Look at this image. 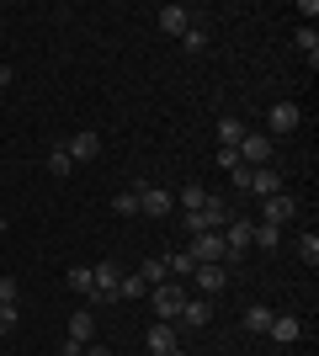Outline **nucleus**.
<instances>
[{
  "mask_svg": "<svg viewBox=\"0 0 319 356\" xmlns=\"http://www.w3.org/2000/svg\"><path fill=\"white\" fill-rule=\"evenodd\" d=\"M69 341H80V346H91V341H96V309L69 314Z\"/></svg>",
  "mask_w": 319,
  "mask_h": 356,
  "instance_id": "15",
  "label": "nucleus"
},
{
  "mask_svg": "<svg viewBox=\"0 0 319 356\" xmlns=\"http://www.w3.org/2000/svg\"><path fill=\"white\" fill-rule=\"evenodd\" d=\"M64 282H69V293L91 298V266H69V271H64Z\"/></svg>",
  "mask_w": 319,
  "mask_h": 356,
  "instance_id": "20",
  "label": "nucleus"
},
{
  "mask_svg": "<svg viewBox=\"0 0 319 356\" xmlns=\"http://www.w3.org/2000/svg\"><path fill=\"white\" fill-rule=\"evenodd\" d=\"M266 335H272L277 346H293L304 335V319H298V314H272V330H266Z\"/></svg>",
  "mask_w": 319,
  "mask_h": 356,
  "instance_id": "11",
  "label": "nucleus"
},
{
  "mask_svg": "<svg viewBox=\"0 0 319 356\" xmlns=\"http://www.w3.org/2000/svg\"><path fill=\"white\" fill-rule=\"evenodd\" d=\"M149 303H154V314H160V319H181V303H186V293L176 282H160V287H149Z\"/></svg>",
  "mask_w": 319,
  "mask_h": 356,
  "instance_id": "3",
  "label": "nucleus"
},
{
  "mask_svg": "<svg viewBox=\"0 0 319 356\" xmlns=\"http://www.w3.org/2000/svg\"><path fill=\"white\" fill-rule=\"evenodd\" d=\"M202 202H208V192H202V186H192V181H186V186H181V208H186V213H197Z\"/></svg>",
  "mask_w": 319,
  "mask_h": 356,
  "instance_id": "27",
  "label": "nucleus"
},
{
  "mask_svg": "<svg viewBox=\"0 0 319 356\" xmlns=\"http://www.w3.org/2000/svg\"><path fill=\"white\" fill-rule=\"evenodd\" d=\"M250 134L240 118H218V149H240V138Z\"/></svg>",
  "mask_w": 319,
  "mask_h": 356,
  "instance_id": "16",
  "label": "nucleus"
},
{
  "mask_svg": "<svg viewBox=\"0 0 319 356\" xmlns=\"http://www.w3.org/2000/svg\"><path fill=\"white\" fill-rule=\"evenodd\" d=\"M80 351H85L80 341H64V346H59V356H80Z\"/></svg>",
  "mask_w": 319,
  "mask_h": 356,
  "instance_id": "32",
  "label": "nucleus"
},
{
  "mask_svg": "<svg viewBox=\"0 0 319 356\" xmlns=\"http://www.w3.org/2000/svg\"><path fill=\"white\" fill-rule=\"evenodd\" d=\"M117 282H122V266H112V261L91 266V298L96 303H117Z\"/></svg>",
  "mask_w": 319,
  "mask_h": 356,
  "instance_id": "2",
  "label": "nucleus"
},
{
  "mask_svg": "<svg viewBox=\"0 0 319 356\" xmlns=\"http://www.w3.org/2000/svg\"><path fill=\"white\" fill-rule=\"evenodd\" d=\"M245 330H250V335H266V330H272V309H266V303H250V309H245V319H240Z\"/></svg>",
  "mask_w": 319,
  "mask_h": 356,
  "instance_id": "17",
  "label": "nucleus"
},
{
  "mask_svg": "<svg viewBox=\"0 0 319 356\" xmlns=\"http://www.w3.org/2000/svg\"><path fill=\"white\" fill-rule=\"evenodd\" d=\"M48 170H54V176H69V170H75V160L64 154V144H54V149H48Z\"/></svg>",
  "mask_w": 319,
  "mask_h": 356,
  "instance_id": "21",
  "label": "nucleus"
},
{
  "mask_svg": "<svg viewBox=\"0 0 319 356\" xmlns=\"http://www.w3.org/2000/svg\"><path fill=\"white\" fill-rule=\"evenodd\" d=\"M298 48L309 54V64H319V32L314 27H298Z\"/></svg>",
  "mask_w": 319,
  "mask_h": 356,
  "instance_id": "24",
  "label": "nucleus"
},
{
  "mask_svg": "<svg viewBox=\"0 0 319 356\" xmlns=\"http://www.w3.org/2000/svg\"><path fill=\"white\" fill-rule=\"evenodd\" d=\"M11 80H16V74H11V64H0V90L11 86Z\"/></svg>",
  "mask_w": 319,
  "mask_h": 356,
  "instance_id": "34",
  "label": "nucleus"
},
{
  "mask_svg": "<svg viewBox=\"0 0 319 356\" xmlns=\"http://www.w3.org/2000/svg\"><path fill=\"white\" fill-rule=\"evenodd\" d=\"M154 22H160V32H165V38H186V27H192L197 16L186 11V6H160V11H154Z\"/></svg>",
  "mask_w": 319,
  "mask_h": 356,
  "instance_id": "9",
  "label": "nucleus"
},
{
  "mask_svg": "<svg viewBox=\"0 0 319 356\" xmlns=\"http://www.w3.org/2000/svg\"><path fill=\"white\" fill-rule=\"evenodd\" d=\"M250 229H256V218H229L224 223V255L229 261H240L250 250Z\"/></svg>",
  "mask_w": 319,
  "mask_h": 356,
  "instance_id": "5",
  "label": "nucleus"
},
{
  "mask_svg": "<svg viewBox=\"0 0 319 356\" xmlns=\"http://www.w3.org/2000/svg\"><path fill=\"white\" fill-rule=\"evenodd\" d=\"M298 122H304V112H298V102H272L266 106V134H293V128H298Z\"/></svg>",
  "mask_w": 319,
  "mask_h": 356,
  "instance_id": "4",
  "label": "nucleus"
},
{
  "mask_svg": "<svg viewBox=\"0 0 319 356\" xmlns=\"http://www.w3.org/2000/svg\"><path fill=\"white\" fill-rule=\"evenodd\" d=\"M181 43H186V54H202V48H208V27H202V22H192Z\"/></svg>",
  "mask_w": 319,
  "mask_h": 356,
  "instance_id": "22",
  "label": "nucleus"
},
{
  "mask_svg": "<svg viewBox=\"0 0 319 356\" xmlns=\"http://www.w3.org/2000/svg\"><path fill=\"white\" fill-rule=\"evenodd\" d=\"M64 154H69L75 165H80V160H96V154H101V138H96L91 128H80V134L69 138V144H64Z\"/></svg>",
  "mask_w": 319,
  "mask_h": 356,
  "instance_id": "12",
  "label": "nucleus"
},
{
  "mask_svg": "<svg viewBox=\"0 0 319 356\" xmlns=\"http://www.w3.org/2000/svg\"><path fill=\"white\" fill-rule=\"evenodd\" d=\"M170 208H176V192H170V186L138 181V213H144V218H170Z\"/></svg>",
  "mask_w": 319,
  "mask_h": 356,
  "instance_id": "1",
  "label": "nucleus"
},
{
  "mask_svg": "<svg viewBox=\"0 0 319 356\" xmlns=\"http://www.w3.org/2000/svg\"><path fill=\"white\" fill-rule=\"evenodd\" d=\"M208 319H213V298H186V303H181V325L202 330Z\"/></svg>",
  "mask_w": 319,
  "mask_h": 356,
  "instance_id": "14",
  "label": "nucleus"
},
{
  "mask_svg": "<svg viewBox=\"0 0 319 356\" xmlns=\"http://www.w3.org/2000/svg\"><path fill=\"white\" fill-rule=\"evenodd\" d=\"M181 229H186L192 239H197V234H208V229H202V213H186V218H181Z\"/></svg>",
  "mask_w": 319,
  "mask_h": 356,
  "instance_id": "31",
  "label": "nucleus"
},
{
  "mask_svg": "<svg viewBox=\"0 0 319 356\" xmlns=\"http://www.w3.org/2000/svg\"><path fill=\"white\" fill-rule=\"evenodd\" d=\"M144 346H149L154 356H181V335H176V325H165V319H154V325H149Z\"/></svg>",
  "mask_w": 319,
  "mask_h": 356,
  "instance_id": "6",
  "label": "nucleus"
},
{
  "mask_svg": "<svg viewBox=\"0 0 319 356\" xmlns=\"http://www.w3.org/2000/svg\"><path fill=\"white\" fill-rule=\"evenodd\" d=\"M261 202H266L261 223H272V229H282V223L298 218V202H293V192H272V197H261Z\"/></svg>",
  "mask_w": 319,
  "mask_h": 356,
  "instance_id": "7",
  "label": "nucleus"
},
{
  "mask_svg": "<svg viewBox=\"0 0 319 356\" xmlns=\"http://www.w3.org/2000/svg\"><path fill=\"white\" fill-rule=\"evenodd\" d=\"M0 234H6V213H0Z\"/></svg>",
  "mask_w": 319,
  "mask_h": 356,
  "instance_id": "35",
  "label": "nucleus"
},
{
  "mask_svg": "<svg viewBox=\"0 0 319 356\" xmlns=\"http://www.w3.org/2000/svg\"><path fill=\"white\" fill-rule=\"evenodd\" d=\"M16 325H22V314H16V303H0V335H11Z\"/></svg>",
  "mask_w": 319,
  "mask_h": 356,
  "instance_id": "28",
  "label": "nucleus"
},
{
  "mask_svg": "<svg viewBox=\"0 0 319 356\" xmlns=\"http://www.w3.org/2000/svg\"><path fill=\"white\" fill-rule=\"evenodd\" d=\"M229 181H234L240 192H250V165H234V170H229Z\"/></svg>",
  "mask_w": 319,
  "mask_h": 356,
  "instance_id": "30",
  "label": "nucleus"
},
{
  "mask_svg": "<svg viewBox=\"0 0 319 356\" xmlns=\"http://www.w3.org/2000/svg\"><path fill=\"white\" fill-rule=\"evenodd\" d=\"M117 298H149V282H144L138 271H122V282H117Z\"/></svg>",
  "mask_w": 319,
  "mask_h": 356,
  "instance_id": "19",
  "label": "nucleus"
},
{
  "mask_svg": "<svg viewBox=\"0 0 319 356\" xmlns=\"http://www.w3.org/2000/svg\"><path fill=\"white\" fill-rule=\"evenodd\" d=\"M250 192H256V197L282 192V170H277V165H261V170H250Z\"/></svg>",
  "mask_w": 319,
  "mask_h": 356,
  "instance_id": "13",
  "label": "nucleus"
},
{
  "mask_svg": "<svg viewBox=\"0 0 319 356\" xmlns=\"http://www.w3.org/2000/svg\"><path fill=\"white\" fill-rule=\"evenodd\" d=\"M192 282H197L202 298H218V293L229 287V271H224V266H197V271H192Z\"/></svg>",
  "mask_w": 319,
  "mask_h": 356,
  "instance_id": "10",
  "label": "nucleus"
},
{
  "mask_svg": "<svg viewBox=\"0 0 319 356\" xmlns=\"http://www.w3.org/2000/svg\"><path fill=\"white\" fill-rule=\"evenodd\" d=\"M16 293H22V282H16L11 271H0V303H16Z\"/></svg>",
  "mask_w": 319,
  "mask_h": 356,
  "instance_id": "29",
  "label": "nucleus"
},
{
  "mask_svg": "<svg viewBox=\"0 0 319 356\" xmlns=\"http://www.w3.org/2000/svg\"><path fill=\"white\" fill-rule=\"evenodd\" d=\"M138 277H144L149 287H160V282L170 277V271H165V261H144V266H138Z\"/></svg>",
  "mask_w": 319,
  "mask_h": 356,
  "instance_id": "26",
  "label": "nucleus"
},
{
  "mask_svg": "<svg viewBox=\"0 0 319 356\" xmlns=\"http://www.w3.org/2000/svg\"><path fill=\"white\" fill-rule=\"evenodd\" d=\"M165 271H176V277H181V282H186V277L197 271V261H192V250H170V255H165Z\"/></svg>",
  "mask_w": 319,
  "mask_h": 356,
  "instance_id": "18",
  "label": "nucleus"
},
{
  "mask_svg": "<svg viewBox=\"0 0 319 356\" xmlns=\"http://www.w3.org/2000/svg\"><path fill=\"white\" fill-rule=\"evenodd\" d=\"M298 255L304 266H319V234H298Z\"/></svg>",
  "mask_w": 319,
  "mask_h": 356,
  "instance_id": "25",
  "label": "nucleus"
},
{
  "mask_svg": "<svg viewBox=\"0 0 319 356\" xmlns=\"http://www.w3.org/2000/svg\"><path fill=\"white\" fill-rule=\"evenodd\" d=\"M112 213H117V218H133L138 213V192H117L112 197Z\"/></svg>",
  "mask_w": 319,
  "mask_h": 356,
  "instance_id": "23",
  "label": "nucleus"
},
{
  "mask_svg": "<svg viewBox=\"0 0 319 356\" xmlns=\"http://www.w3.org/2000/svg\"><path fill=\"white\" fill-rule=\"evenodd\" d=\"M80 356H112V351H106V346H96V341H91V346H85V351H80Z\"/></svg>",
  "mask_w": 319,
  "mask_h": 356,
  "instance_id": "33",
  "label": "nucleus"
},
{
  "mask_svg": "<svg viewBox=\"0 0 319 356\" xmlns=\"http://www.w3.org/2000/svg\"><path fill=\"white\" fill-rule=\"evenodd\" d=\"M234 154H240V165H250V170H261V165H272V144H266V134H245Z\"/></svg>",
  "mask_w": 319,
  "mask_h": 356,
  "instance_id": "8",
  "label": "nucleus"
}]
</instances>
